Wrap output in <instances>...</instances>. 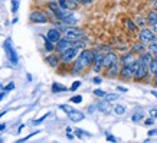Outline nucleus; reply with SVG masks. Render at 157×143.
<instances>
[{
  "label": "nucleus",
  "instance_id": "473e14b6",
  "mask_svg": "<svg viewBox=\"0 0 157 143\" xmlns=\"http://www.w3.org/2000/svg\"><path fill=\"white\" fill-rule=\"evenodd\" d=\"M79 85H81V82H79V81H75V82L71 85V91H75V90H78Z\"/></svg>",
  "mask_w": 157,
  "mask_h": 143
},
{
  "label": "nucleus",
  "instance_id": "a211bd4d",
  "mask_svg": "<svg viewBox=\"0 0 157 143\" xmlns=\"http://www.w3.org/2000/svg\"><path fill=\"white\" fill-rule=\"evenodd\" d=\"M107 74H108L110 77H116L117 74H120V67H118V62H116L114 65H111V67L108 68Z\"/></svg>",
  "mask_w": 157,
  "mask_h": 143
},
{
  "label": "nucleus",
  "instance_id": "7ed1b4c3",
  "mask_svg": "<svg viewBox=\"0 0 157 143\" xmlns=\"http://www.w3.org/2000/svg\"><path fill=\"white\" fill-rule=\"evenodd\" d=\"M65 39L71 40V42H77V40H81L84 38V33L81 29H77V28H69V29H65Z\"/></svg>",
  "mask_w": 157,
  "mask_h": 143
},
{
  "label": "nucleus",
  "instance_id": "c85d7f7f",
  "mask_svg": "<svg viewBox=\"0 0 157 143\" xmlns=\"http://www.w3.org/2000/svg\"><path fill=\"white\" fill-rule=\"evenodd\" d=\"M45 48H46V51H53V49H55V46H53V42H50L49 39H46Z\"/></svg>",
  "mask_w": 157,
  "mask_h": 143
},
{
  "label": "nucleus",
  "instance_id": "b1692460",
  "mask_svg": "<svg viewBox=\"0 0 157 143\" xmlns=\"http://www.w3.org/2000/svg\"><path fill=\"white\" fill-rule=\"evenodd\" d=\"M149 71L151 72L153 75L157 72V58H153V61L150 62V65H149Z\"/></svg>",
  "mask_w": 157,
  "mask_h": 143
},
{
  "label": "nucleus",
  "instance_id": "aec40b11",
  "mask_svg": "<svg viewBox=\"0 0 157 143\" xmlns=\"http://www.w3.org/2000/svg\"><path fill=\"white\" fill-rule=\"evenodd\" d=\"M147 22H149L150 25H153V23H156L157 22V12L156 10H151V12L149 13V16H147Z\"/></svg>",
  "mask_w": 157,
  "mask_h": 143
},
{
  "label": "nucleus",
  "instance_id": "603ef678",
  "mask_svg": "<svg viewBox=\"0 0 157 143\" xmlns=\"http://www.w3.org/2000/svg\"><path fill=\"white\" fill-rule=\"evenodd\" d=\"M154 10H156V12H157V4H156V7H154Z\"/></svg>",
  "mask_w": 157,
  "mask_h": 143
},
{
  "label": "nucleus",
  "instance_id": "37998d69",
  "mask_svg": "<svg viewBox=\"0 0 157 143\" xmlns=\"http://www.w3.org/2000/svg\"><path fill=\"white\" fill-rule=\"evenodd\" d=\"M156 133H157V130H150V132H149V136H154Z\"/></svg>",
  "mask_w": 157,
  "mask_h": 143
},
{
  "label": "nucleus",
  "instance_id": "5fc2aeb1",
  "mask_svg": "<svg viewBox=\"0 0 157 143\" xmlns=\"http://www.w3.org/2000/svg\"><path fill=\"white\" fill-rule=\"evenodd\" d=\"M53 1H61V0H53Z\"/></svg>",
  "mask_w": 157,
  "mask_h": 143
},
{
  "label": "nucleus",
  "instance_id": "4c0bfd02",
  "mask_svg": "<svg viewBox=\"0 0 157 143\" xmlns=\"http://www.w3.org/2000/svg\"><path fill=\"white\" fill-rule=\"evenodd\" d=\"M150 116H151L153 119H157V110H156V108H153V110H150Z\"/></svg>",
  "mask_w": 157,
  "mask_h": 143
},
{
  "label": "nucleus",
  "instance_id": "6ab92c4d",
  "mask_svg": "<svg viewBox=\"0 0 157 143\" xmlns=\"http://www.w3.org/2000/svg\"><path fill=\"white\" fill-rule=\"evenodd\" d=\"M98 110L102 111V113H105V114H108L110 110H111V106H110L108 101H104V103H100V104H98Z\"/></svg>",
  "mask_w": 157,
  "mask_h": 143
},
{
  "label": "nucleus",
  "instance_id": "2f4dec72",
  "mask_svg": "<svg viewBox=\"0 0 157 143\" xmlns=\"http://www.w3.org/2000/svg\"><path fill=\"white\" fill-rule=\"evenodd\" d=\"M146 23H147V20H146L144 17H138V19H137V25H138V26H143V28H144Z\"/></svg>",
  "mask_w": 157,
  "mask_h": 143
},
{
  "label": "nucleus",
  "instance_id": "f8f14e48",
  "mask_svg": "<svg viewBox=\"0 0 157 143\" xmlns=\"http://www.w3.org/2000/svg\"><path fill=\"white\" fill-rule=\"evenodd\" d=\"M68 117L71 119V121H74V123H78V121H81V120H84V119H85V114H84L82 111L74 110V111H71V113L68 114Z\"/></svg>",
  "mask_w": 157,
  "mask_h": 143
},
{
  "label": "nucleus",
  "instance_id": "864d4df0",
  "mask_svg": "<svg viewBox=\"0 0 157 143\" xmlns=\"http://www.w3.org/2000/svg\"><path fill=\"white\" fill-rule=\"evenodd\" d=\"M1 142H3V139H1V137H0V143H1Z\"/></svg>",
  "mask_w": 157,
  "mask_h": 143
},
{
  "label": "nucleus",
  "instance_id": "39448f33",
  "mask_svg": "<svg viewBox=\"0 0 157 143\" xmlns=\"http://www.w3.org/2000/svg\"><path fill=\"white\" fill-rule=\"evenodd\" d=\"M77 54H78L77 48L71 46V48H68L66 51H64V52H62V61H64V62H71V61H74V59H75Z\"/></svg>",
  "mask_w": 157,
  "mask_h": 143
},
{
  "label": "nucleus",
  "instance_id": "dca6fc26",
  "mask_svg": "<svg viewBox=\"0 0 157 143\" xmlns=\"http://www.w3.org/2000/svg\"><path fill=\"white\" fill-rule=\"evenodd\" d=\"M121 62H122L124 65H131V64L136 62V59H134L133 54H127V55H124V57L121 58Z\"/></svg>",
  "mask_w": 157,
  "mask_h": 143
},
{
  "label": "nucleus",
  "instance_id": "f704fd0d",
  "mask_svg": "<svg viewBox=\"0 0 157 143\" xmlns=\"http://www.w3.org/2000/svg\"><path fill=\"white\" fill-rule=\"evenodd\" d=\"M107 140H110V142H113V143H117L118 142V139H116L113 135H110V133H107Z\"/></svg>",
  "mask_w": 157,
  "mask_h": 143
},
{
  "label": "nucleus",
  "instance_id": "8fccbe9b",
  "mask_svg": "<svg viewBox=\"0 0 157 143\" xmlns=\"http://www.w3.org/2000/svg\"><path fill=\"white\" fill-rule=\"evenodd\" d=\"M151 94H153V96H156V97H157V93H156V91H151Z\"/></svg>",
  "mask_w": 157,
  "mask_h": 143
},
{
  "label": "nucleus",
  "instance_id": "a18cd8bd",
  "mask_svg": "<svg viewBox=\"0 0 157 143\" xmlns=\"http://www.w3.org/2000/svg\"><path fill=\"white\" fill-rule=\"evenodd\" d=\"M66 137H68V139H69V140H72V139H74V136H72V135H71V132H68V136H66Z\"/></svg>",
  "mask_w": 157,
  "mask_h": 143
},
{
  "label": "nucleus",
  "instance_id": "9b49d317",
  "mask_svg": "<svg viewBox=\"0 0 157 143\" xmlns=\"http://www.w3.org/2000/svg\"><path fill=\"white\" fill-rule=\"evenodd\" d=\"M59 4H61L62 9H66V10H75L77 6H78V3L75 0H61Z\"/></svg>",
  "mask_w": 157,
  "mask_h": 143
},
{
  "label": "nucleus",
  "instance_id": "de8ad7c7",
  "mask_svg": "<svg viewBox=\"0 0 157 143\" xmlns=\"http://www.w3.org/2000/svg\"><path fill=\"white\" fill-rule=\"evenodd\" d=\"M6 129V124H3V123H0V130H4Z\"/></svg>",
  "mask_w": 157,
  "mask_h": 143
},
{
  "label": "nucleus",
  "instance_id": "4d7b16f0",
  "mask_svg": "<svg viewBox=\"0 0 157 143\" xmlns=\"http://www.w3.org/2000/svg\"><path fill=\"white\" fill-rule=\"evenodd\" d=\"M150 1H156V0H150Z\"/></svg>",
  "mask_w": 157,
  "mask_h": 143
},
{
  "label": "nucleus",
  "instance_id": "4468645a",
  "mask_svg": "<svg viewBox=\"0 0 157 143\" xmlns=\"http://www.w3.org/2000/svg\"><path fill=\"white\" fill-rule=\"evenodd\" d=\"M48 39L50 42H59L61 40V32L58 29H50L48 31Z\"/></svg>",
  "mask_w": 157,
  "mask_h": 143
},
{
  "label": "nucleus",
  "instance_id": "5701e85b",
  "mask_svg": "<svg viewBox=\"0 0 157 143\" xmlns=\"http://www.w3.org/2000/svg\"><path fill=\"white\" fill-rule=\"evenodd\" d=\"M149 51H150V54H157V38H154L151 42H150V45H149Z\"/></svg>",
  "mask_w": 157,
  "mask_h": 143
},
{
  "label": "nucleus",
  "instance_id": "4be33fe9",
  "mask_svg": "<svg viewBox=\"0 0 157 143\" xmlns=\"http://www.w3.org/2000/svg\"><path fill=\"white\" fill-rule=\"evenodd\" d=\"M52 91H53V93H61V91H66V87H64L62 84L53 82V85H52Z\"/></svg>",
  "mask_w": 157,
  "mask_h": 143
},
{
  "label": "nucleus",
  "instance_id": "393cba45",
  "mask_svg": "<svg viewBox=\"0 0 157 143\" xmlns=\"http://www.w3.org/2000/svg\"><path fill=\"white\" fill-rule=\"evenodd\" d=\"M114 111H116V114H118V116H122V114L125 113V108L122 107V106H120V104H118V106H116V107H114Z\"/></svg>",
  "mask_w": 157,
  "mask_h": 143
},
{
  "label": "nucleus",
  "instance_id": "c9c22d12",
  "mask_svg": "<svg viewBox=\"0 0 157 143\" xmlns=\"http://www.w3.org/2000/svg\"><path fill=\"white\" fill-rule=\"evenodd\" d=\"M141 119H143V114H141V113H137V114L133 116V120H134V121H138V120H141Z\"/></svg>",
  "mask_w": 157,
  "mask_h": 143
},
{
  "label": "nucleus",
  "instance_id": "13d9d810",
  "mask_svg": "<svg viewBox=\"0 0 157 143\" xmlns=\"http://www.w3.org/2000/svg\"><path fill=\"white\" fill-rule=\"evenodd\" d=\"M156 4H157V0H156Z\"/></svg>",
  "mask_w": 157,
  "mask_h": 143
},
{
  "label": "nucleus",
  "instance_id": "f257e3e1",
  "mask_svg": "<svg viewBox=\"0 0 157 143\" xmlns=\"http://www.w3.org/2000/svg\"><path fill=\"white\" fill-rule=\"evenodd\" d=\"M95 55H97L95 51H92V49H84L77 57V61H75V65H74V68H75L74 72H79V71H82V70H85V68H88L94 62Z\"/></svg>",
  "mask_w": 157,
  "mask_h": 143
},
{
  "label": "nucleus",
  "instance_id": "7c9ffc66",
  "mask_svg": "<svg viewBox=\"0 0 157 143\" xmlns=\"http://www.w3.org/2000/svg\"><path fill=\"white\" fill-rule=\"evenodd\" d=\"M61 110H64L66 114H69L71 111H74V108L71 107V106H65V104H64V106H61Z\"/></svg>",
  "mask_w": 157,
  "mask_h": 143
},
{
  "label": "nucleus",
  "instance_id": "a19ab883",
  "mask_svg": "<svg viewBox=\"0 0 157 143\" xmlns=\"http://www.w3.org/2000/svg\"><path fill=\"white\" fill-rule=\"evenodd\" d=\"M13 88H15V84H13V82H10L9 85H6V88H4V90H6V91H9V90H13Z\"/></svg>",
  "mask_w": 157,
  "mask_h": 143
},
{
  "label": "nucleus",
  "instance_id": "a878e982",
  "mask_svg": "<svg viewBox=\"0 0 157 143\" xmlns=\"http://www.w3.org/2000/svg\"><path fill=\"white\" fill-rule=\"evenodd\" d=\"M104 98H105V101H108V103H111V101H114V100H117V98H118V96H117V94H107V96H105Z\"/></svg>",
  "mask_w": 157,
  "mask_h": 143
},
{
  "label": "nucleus",
  "instance_id": "423d86ee",
  "mask_svg": "<svg viewBox=\"0 0 157 143\" xmlns=\"http://www.w3.org/2000/svg\"><path fill=\"white\" fill-rule=\"evenodd\" d=\"M138 36H140V40H141L143 43H150V42L156 38L154 33H153V31H150V29H141L140 33H138Z\"/></svg>",
  "mask_w": 157,
  "mask_h": 143
},
{
  "label": "nucleus",
  "instance_id": "e433bc0d",
  "mask_svg": "<svg viewBox=\"0 0 157 143\" xmlns=\"http://www.w3.org/2000/svg\"><path fill=\"white\" fill-rule=\"evenodd\" d=\"M12 9H13V12H17V1L16 0L12 1Z\"/></svg>",
  "mask_w": 157,
  "mask_h": 143
},
{
  "label": "nucleus",
  "instance_id": "f3484780",
  "mask_svg": "<svg viewBox=\"0 0 157 143\" xmlns=\"http://www.w3.org/2000/svg\"><path fill=\"white\" fill-rule=\"evenodd\" d=\"M48 64H49L52 68H56L58 64H59V57H58V55H49V57H48Z\"/></svg>",
  "mask_w": 157,
  "mask_h": 143
},
{
  "label": "nucleus",
  "instance_id": "58836bf2",
  "mask_svg": "<svg viewBox=\"0 0 157 143\" xmlns=\"http://www.w3.org/2000/svg\"><path fill=\"white\" fill-rule=\"evenodd\" d=\"M77 3H82V4H89L92 0H75Z\"/></svg>",
  "mask_w": 157,
  "mask_h": 143
},
{
  "label": "nucleus",
  "instance_id": "9d476101",
  "mask_svg": "<svg viewBox=\"0 0 157 143\" xmlns=\"http://www.w3.org/2000/svg\"><path fill=\"white\" fill-rule=\"evenodd\" d=\"M102 68H104V55L97 54L95 55V59H94V71L100 72Z\"/></svg>",
  "mask_w": 157,
  "mask_h": 143
},
{
  "label": "nucleus",
  "instance_id": "ddd939ff",
  "mask_svg": "<svg viewBox=\"0 0 157 143\" xmlns=\"http://www.w3.org/2000/svg\"><path fill=\"white\" fill-rule=\"evenodd\" d=\"M56 43H58V45H56V49H58L59 52H64V51H66L68 48L72 46V42L68 40V39H61V40L56 42Z\"/></svg>",
  "mask_w": 157,
  "mask_h": 143
},
{
  "label": "nucleus",
  "instance_id": "0eeeda50",
  "mask_svg": "<svg viewBox=\"0 0 157 143\" xmlns=\"http://www.w3.org/2000/svg\"><path fill=\"white\" fill-rule=\"evenodd\" d=\"M30 20L33 22V23H46L48 22V17H46V15L45 13H42L39 10H36V12H33V13H30Z\"/></svg>",
  "mask_w": 157,
  "mask_h": 143
},
{
  "label": "nucleus",
  "instance_id": "bb28decb",
  "mask_svg": "<svg viewBox=\"0 0 157 143\" xmlns=\"http://www.w3.org/2000/svg\"><path fill=\"white\" fill-rule=\"evenodd\" d=\"M125 25H127V28H128L131 32H136V31H137V26H136L131 20H127V22H125Z\"/></svg>",
  "mask_w": 157,
  "mask_h": 143
},
{
  "label": "nucleus",
  "instance_id": "c756f323",
  "mask_svg": "<svg viewBox=\"0 0 157 143\" xmlns=\"http://www.w3.org/2000/svg\"><path fill=\"white\" fill-rule=\"evenodd\" d=\"M94 94H95V96H98V97H105V96H107V93H105V91H102V90H100V88H97V90L94 91Z\"/></svg>",
  "mask_w": 157,
  "mask_h": 143
},
{
  "label": "nucleus",
  "instance_id": "6e6d98bb",
  "mask_svg": "<svg viewBox=\"0 0 157 143\" xmlns=\"http://www.w3.org/2000/svg\"><path fill=\"white\" fill-rule=\"evenodd\" d=\"M154 58H157V54H156V55H154Z\"/></svg>",
  "mask_w": 157,
  "mask_h": 143
},
{
  "label": "nucleus",
  "instance_id": "c03bdc74",
  "mask_svg": "<svg viewBox=\"0 0 157 143\" xmlns=\"http://www.w3.org/2000/svg\"><path fill=\"white\" fill-rule=\"evenodd\" d=\"M153 121H154L153 119H149V120H146V124H153Z\"/></svg>",
  "mask_w": 157,
  "mask_h": 143
},
{
  "label": "nucleus",
  "instance_id": "20e7f679",
  "mask_svg": "<svg viewBox=\"0 0 157 143\" xmlns=\"http://www.w3.org/2000/svg\"><path fill=\"white\" fill-rule=\"evenodd\" d=\"M147 74H149V67L140 62V65L137 67V70L134 72V80H137V81L144 80V78L147 77Z\"/></svg>",
  "mask_w": 157,
  "mask_h": 143
},
{
  "label": "nucleus",
  "instance_id": "72a5a7b5",
  "mask_svg": "<svg viewBox=\"0 0 157 143\" xmlns=\"http://www.w3.org/2000/svg\"><path fill=\"white\" fill-rule=\"evenodd\" d=\"M81 101H82V97L81 96H75V97L71 98V103H81Z\"/></svg>",
  "mask_w": 157,
  "mask_h": 143
},
{
  "label": "nucleus",
  "instance_id": "6e6552de",
  "mask_svg": "<svg viewBox=\"0 0 157 143\" xmlns=\"http://www.w3.org/2000/svg\"><path fill=\"white\" fill-rule=\"evenodd\" d=\"M116 62H118V58L114 52H108V54L104 55V68H110Z\"/></svg>",
  "mask_w": 157,
  "mask_h": 143
},
{
  "label": "nucleus",
  "instance_id": "49530a36",
  "mask_svg": "<svg viewBox=\"0 0 157 143\" xmlns=\"http://www.w3.org/2000/svg\"><path fill=\"white\" fill-rule=\"evenodd\" d=\"M151 26H153V31H154V32H157V22H156V23H153Z\"/></svg>",
  "mask_w": 157,
  "mask_h": 143
},
{
  "label": "nucleus",
  "instance_id": "412c9836",
  "mask_svg": "<svg viewBox=\"0 0 157 143\" xmlns=\"http://www.w3.org/2000/svg\"><path fill=\"white\" fill-rule=\"evenodd\" d=\"M143 51H144V43L143 42H138V43H136L131 48V52H140V54H143Z\"/></svg>",
  "mask_w": 157,
  "mask_h": 143
},
{
  "label": "nucleus",
  "instance_id": "f03ea898",
  "mask_svg": "<svg viewBox=\"0 0 157 143\" xmlns=\"http://www.w3.org/2000/svg\"><path fill=\"white\" fill-rule=\"evenodd\" d=\"M140 65V61H136L134 64H131V65H124L121 70H120V77L122 78V80H131V78H134V72L137 70V67Z\"/></svg>",
  "mask_w": 157,
  "mask_h": 143
},
{
  "label": "nucleus",
  "instance_id": "2eb2a0df",
  "mask_svg": "<svg viewBox=\"0 0 157 143\" xmlns=\"http://www.w3.org/2000/svg\"><path fill=\"white\" fill-rule=\"evenodd\" d=\"M141 64H144V65H150V62L153 61V57H151V54H141L140 55V59H138Z\"/></svg>",
  "mask_w": 157,
  "mask_h": 143
},
{
  "label": "nucleus",
  "instance_id": "ea45409f",
  "mask_svg": "<svg viewBox=\"0 0 157 143\" xmlns=\"http://www.w3.org/2000/svg\"><path fill=\"white\" fill-rule=\"evenodd\" d=\"M117 91H120V93H127L128 90H127L125 87H120V85H118V87H117Z\"/></svg>",
  "mask_w": 157,
  "mask_h": 143
},
{
  "label": "nucleus",
  "instance_id": "1a4fd4ad",
  "mask_svg": "<svg viewBox=\"0 0 157 143\" xmlns=\"http://www.w3.org/2000/svg\"><path fill=\"white\" fill-rule=\"evenodd\" d=\"M4 51H6V54H7L9 59H10L13 64H16V62H17V57H16L15 49L10 46V42H9V40H6V43H4Z\"/></svg>",
  "mask_w": 157,
  "mask_h": 143
},
{
  "label": "nucleus",
  "instance_id": "09e8293b",
  "mask_svg": "<svg viewBox=\"0 0 157 143\" xmlns=\"http://www.w3.org/2000/svg\"><path fill=\"white\" fill-rule=\"evenodd\" d=\"M3 97H4V93H0V100H1Z\"/></svg>",
  "mask_w": 157,
  "mask_h": 143
},
{
  "label": "nucleus",
  "instance_id": "79ce46f5",
  "mask_svg": "<svg viewBox=\"0 0 157 143\" xmlns=\"http://www.w3.org/2000/svg\"><path fill=\"white\" fill-rule=\"evenodd\" d=\"M92 81H94V82H95V84H101V81H102V80H101V78H100V77H95V78H94V80H92Z\"/></svg>",
  "mask_w": 157,
  "mask_h": 143
},
{
  "label": "nucleus",
  "instance_id": "cd10ccee",
  "mask_svg": "<svg viewBox=\"0 0 157 143\" xmlns=\"http://www.w3.org/2000/svg\"><path fill=\"white\" fill-rule=\"evenodd\" d=\"M75 135L78 136V137H82V136H91V133H88V132H84V130H79V129H77L75 130Z\"/></svg>",
  "mask_w": 157,
  "mask_h": 143
},
{
  "label": "nucleus",
  "instance_id": "3c124183",
  "mask_svg": "<svg viewBox=\"0 0 157 143\" xmlns=\"http://www.w3.org/2000/svg\"><path fill=\"white\" fill-rule=\"evenodd\" d=\"M154 78H156V80H157V72H156V74H154Z\"/></svg>",
  "mask_w": 157,
  "mask_h": 143
}]
</instances>
